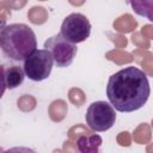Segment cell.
Listing matches in <instances>:
<instances>
[{
    "instance_id": "1",
    "label": "cell",
    "mask_w": 153,
    "mask_h": 153,
    "mask_svg": "<svg viewBox=\"0 0 153 153\" xmlns=\"http://www.w3.org/2000/svg\"><path fill=\"white\" fill-rule=\"evenodd\" d=\"M149 94L148 78L137 67H124L114 73L108 80V99L120 112H133L141 109L148 100Z\"/></svg>"
},
{
    "instance_id": "2",
    "label": "cell",
    "mask_w": 153,
    "mask_h": 153,
    "mask_svg": "<svg viewBox=\"0 0 153 153\" xmlns=\"http://www.w3.org/2000/svg\"><path fill=\"white\" fill-rule=\"evenodd\" d=\"M0 45L6 57L12 61H24L37 48L33 30L23 23L4 26L0 31Z\"/></svg>"
},
{
    "instance_id": "3",
    "label": "cell",
    "mask_w": 153,
    "mask_h": 153,
    "mask_svg": "<svg viewBox=\"0 0 153 153\" xmlns=\"http://www.w3.org/2000/svg\"><path fill=\"white\" fill-rule=\"evenodd\" d=\"M85 120L87 127L91 130L106 131L116 122L115 108L104 100L93 102L88 105L86 110Z\"/></svg>"
},
{
    "instance_id": "4",
    "label": "cell",
    "mask_w": 153,
    "mask_h": 153,
    "mask_svg": "<svg viewBox=\"0 0 153 153\" xmlns=\"http://www.w3.org/2000/svg\"><path fill=\"white\" fill-rule=\"evenodd\" d=\"M54 63V57L48 49H36L24 60L23 68L30 80L42 81L50 75Z\"/></svg>"
},
{
    "instance_id": "5",
    "label": "cell",
    "mask_w": 153,
    "mask_h": 153,
    "mask_svg": "<svg viewBox=\"0 0 153 153\" xmlns=\"http://www.w3.org/2000/svg\"><path fill=\"white\" fill-rule=\"evenodd\" d=\"M60 33L72 43H81L90 37L91 23L82 13H71L63 19Z\"/></svg>"
},
{
    "instance_id": "6",
    "label": "cell",
    "mask_w": 153,
    "mask_h": 153,
    "mask_svg": "<svg viewBox=\"0 0 153 153\" xmlns=\"http://www.w3.org/2000/svg\"><path fill=\"white\" fill-rule=\"evenodd\" d=\"M44 48L51 53L55 65L60 68L71 66L78 50L75 43L66 39L61 33L49 37L44 42Z\"/></svg>"
},
{
    "instance_id": "7",
    "label": "cell",
    "mask_w": 153,
    "mask_h": 153,
    "mask_svg": "<svg viewBox=\"0 0 153 153\" xmlns=\"http://www.w3.org/2000/svg\"><path fill=\"white\" fill-rule=\"evenodd\" d=\"M2 71H4L2 84L5 87L10 90L16 88L19 85H22L26 76L24 68L19 66H10L8 68H2Z\"/></svg>"
},
{
    "instance_id": "8",
    "label": "cell",
    "mask_w": 153,
    "mask_h": 153,
    "mask_svg": "<svg viewBox=\"0 0 153 153\" xmlns=\"http://www.w3.org/2000/svg\"><path fill=\"white\" fill-rule=\"evenodd\" d=\"M78 149L82 153H96L99 151L102 145V137L99 135L91 136H80L76 141Z\"/></svg>"
},
{
    "instance_id": "9",
    "label": "cell",
    "mask_w": 153,
    "mask_h": 153,
    "mask_svg": "<svg viewBox=\"0 0 153 153\" xmlns=\"http://www.w3.org/2000/svg\"><path fill=\"white\" fill-rule=\"evenodd\" d=\"M134 12L153 23V0H128Z\"/></svg>"
}]
</instances>
